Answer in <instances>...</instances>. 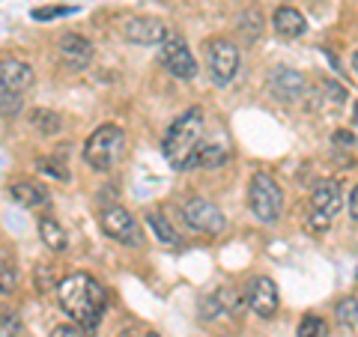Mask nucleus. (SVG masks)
<instances>
[{
    "instance_id": "nucleus-28",
    "label": "nucleus",
    "mask_w": 358,
    "mask_h": 337,
    "mask_svg": "<svg viewBox=\"0 0 358 337\" xmlns=\"http://www.w3.org/2000/svg\"><path fill=\"white\" fill-rule=\"evenodd\" d=\"M13 287H15V275L9 272V263L3 260V293H13Z\"/></svg>"
},
{
    "instance_id": "nucleus-21",
    "label": "nucleus",
    "mask_w": 358,
    "mask_h": 337,
    "mask_svg": "<svg viewBox=\"0 0 358 337\" xmlns=\"http://www.w3.org/2000/svg\"><path fill=\"white\" fill-rule=\"evenodd\" d=\"M326 334H329V325L320 317H305L299 325V337H326Z\"/></svg>"
},
{
    "instance_id": "nucleus-30",
    "label": "nucleus",
    "mask_w": 358,
    "mask_h": 337,
    "mask_svg": "<svg viewBox=\"0 0 358 337\" xmlns=\"http://www.w3.org/2000/svg\"><path fill=\"white\" fill-rule=\"evenodd\" d=\"M350 215L358 221V185L352 188V194H350Z\"/></svg>"
},
{
    "instance_id": "nucleus-31",
    "label": "nucleus",
    "mask_w": 358,
    "mask_h": 337,
    "mask_svg": "<svg viewBox=\"0 0 358 337\" xmlns=\"http://www.w3.org/2000/svg\"><path fill=\"white\" fill-rule=\"evenodd\" d=\"M117 337H138V334H134V331H131V329H126V331H120V334H117Z\"/></svg>"
},
{
    "instance_id": "nucleus-25",
    "label": "nucleus",
    "mask_w": 358,
    "mask_h": 337,
    "mask_svg": "<svg viewBox=\"0 0 358 337\" xmlns=\"http://www.w3.org/2000/svg\"><path fill=\"white\" fill-rule=\"evenodd\" d=\"M39 164H42V171H48L51 176L63 179V182H66V179H69V171H66L63 164H57V162H39Z\"/></svg>"
},
{
    "instance_id": "nucleus-27",
    "label": "nucleus",
    "mask_w": 358,
    "mask_h": 337,
    "mask_svg": "<svg viewBox=\"0 0 358 337\" xmlns=\"http://www.w3.org/2000/svg\"><path fill=\"white\" fill-rule=\"evenodd\" d=\"M51 337H84V329H78V325H57Z\"/></svg>"
},
{
    "instance_id": "nucleus-13",
    "label": "nucleus",
    "mask_w": 358,
    "mask_h": 337,
    "mask_svg": "<svg viewBox=\"0 0 358 337\" xmlns=\"http://www.w3.org/2000/svg\"><path fill=\"white\" fill-rule=\"evenodd\" d=\"M30 84H33V69L27 63L3 60V66H0V87H3V93H21Z\"/></svg>"
},
{
    "instance_id": "nucleus-8",
    "label": "nucleus",
    "mask_w": 358,
    "mask_h": 337,
    "mask_svg": "<svg viewBox=\"0 0 358 337\" xmlns=\"http://www.w3.org/2000/svg\"><path fill=\"white\" fill-rule=\"evenodd\" d=\"M159 54H162V63L167 66V72L182 78V81H192L197 75V63L192 57V51H188V45L176 36H167L162 45H159Z\"/></svg>"
},
{
    "instance_id": "nucleus-19",
    "label": "nucleus",
    "mask_w": 358,
    "mask_h": 337,
    "mask_svg": "<svg viewBox=\"0 0 358 337\" xmlns=\"http://www.w3.org/2000/svg\"><path fill=\"white\" fill-rule=\"evenodd\" d=\"M147 224H150V230L155 233V239H159V242H164V245H176L179 242L176 230L171 227V221H167L162 212H152V215L147 218Z\"/></svg>"
},
{
    "instance_id": "nucleus-14",
    "label": "nucleus",
    "mask_w": 358,
    "mask_h": 337,
    "mask_svg": "<svg viewBox=\"0 0 358 337\" xmlns=\"http://www.w3.org/2000/svg\"><path fill=\"white\" fill-rule=\"evenodd\" d=\"M60 54L72 69H84L90 63V57H93V45H90L84 36H78V33H66L60 39Z\"/></svg>"
},
{
    "instance_id": "nucleus-5",
    "label": "nucleus",
    "mask_w": 358,
    "mask_h": 337,
    "mask_svg": "<svg viewBox=\"0 0 358 337\" xmlns=\"http://www.w3.org/2000/svg\"><path fill=\"white\" fill-rule=\"evenodd\" d=\"M310 203H313V218H310V227L313 230H329V224L334 221V215L341 212V203H343V197H341V185L334 182V179H322V182L313 188V197H310Z\"/></svg>"
},
{
    "instance_id": "nucleus-33",
    "label": "nucleus",
    "mask_w": 358,
    "mask_h": 337,
    "mask_svg": "<svg viewBox=\"0 0 358 337\" xmlns=\"http://www.w3.org/2000/svg\"><path fill=\"white\" fill-rule=\"evenodd\" d=\"M352 120H355V126H358V102H355V110H352Z\"/></svg>"
},
{
    "instance_id": "nucleus-17",
    "label": "nucleus",
    "mask_w": 358,
    "mask_h": 337,
    "mask_svg": "<svg viewBox=\"0 0 358 337\" xmlns=\"http://www.w3.org/2000/svg\"><path fill=\"white\" fill-rule=\"evenodd\" d=\"M39 233H42V242L48 245L51 251H63L66 248V233H63V227L51 215L39 218Z\"/></svg>"
},
{
    "instance_id": "nucleus-18",
    "label": "nucleus",
    "mask_w": 358,
    "mask_h": 337,
    "mask_svg": "<svg viewBox=\"0 0 358 337\" xmlns=\"http://www.w3.org/2000/svg\"><path fill=\"white\" fill-rule=\"evenodd\" d=\"M224 162H227V150L221 147V143H200V150L194 155V164L197 167H221Z\"/></svg>"
},
{
    "instance_id": "nucleus-1",
    "label": "nucleus",
    "mask_w": 358,
    "mask_h": 337,
    "mask_svg": "<svg viewBox=\"0 0 358 337\" xmlns=\"http://www.w3.org/2000/svg\"><path fill=\"white\" fill-rule=\"evenodd\" d=\"M57 293H60V308L69 313L75 322H81L84 329H93L108 308L105 287L99 284L93 275H84V272L69 275L60 284Z\"/></svg>"
},
{
    "instance_id": "nucleus-23",
    "label": "nucleus",
    "mask_w": 358,
    "mask_h": 337,
    "mask_svg": "<svg viewBox=\"0 0 358 337\" xmlns=\"http://www.w3.org/2000/svg\"><path fill=\"white\" fill-rule=\"evenodd\" d=\"M75 9H69V6H48V9H33V18H39V21H45V18H57V15H72Z\"/></svg>"
},
{
    "instance_id": "nucleus-7",
    "label": "nucleus",
    "mask_w": 358,
    "mask_h": 337,
    "mask_svg": "<svg viewBox=\"0 0 358 337\" xmlns=\"http://www.w3.org/2000/svg\"><path fill=\"white\" fill-rule=\"evenodd\" d=\"M102 230L110 236V239H117L120 245H138L143 242L141 239V230H138V221H134L131 215L122 206H108V209H102Z\"/></svg>"
},
{
    "instance_id": "nucleus-16",
    "label": "nucleus",
    "mask_w": 358,
    "mask_h": 337,
    "mask_svg": "<svg viewBox=\"0 0 358 337\" xmlns=\"http://www.w3.org/2000/svg\"><path fill=\"white\" fill-rule=\"evenodd\" d=\"M9 194H13L15 203L27 206V209H36V206H42L45 200H48L45 188L36 185V182H15V185H9Z\"/></svg>"
},
{
    "instance_id": "nucleus-6",
    "label": "nucleus",
    "mask_w": 358,
    "mask_h": 337,
    "mask_svg": "<svg viewBox=\"0 0 358 337\" xmlns=\"http://www.w3.org/2000/svg\"><path fill=\"white\" fill-rule=\"evenodd\" d=\"M206 63H209V75L215 84H230L233 75L239 69V51L236 45L227 39H212L206 45Z\"/></svg>"
},
{
    "instance_id": "nucleus-32",
    "label": "nucleus",
    "mask_w": 358,
    "mask_h": 337,
    "mask_svg": "<svg viewBox=\"0 0 358 337\" xmlns=\"http://www.w3.org/2000/svg\"><path fill=\"white\" fill-rule=\"evenodd\" d=\"M352 69H355V72H358V51H355V54H352Z\"/></svg>"
},
{
    "instance_id": "nucleus-11",
    "label": "nucleus",
    "mask_w": 358,
    "mask_h": 337,
    "mask_svg": "<svg viewBox=\"0 0 358 337\" xmlns=\"http://www.w3.org/2000/svg\"><path fill=\"white\" fill-rule=\"evenodd\" d=\"M122 33H126V39L138 45H162L167 39V27L155 18H129L122 24Z\"/></svg>"
},
{
    "instance_id": "nucleus-29",
    "label": "nucleus",
    "mask_w": 358,
    "mask_h": 337,
    "mask_svg": "<svg viewBox=\"0 0 358 337\" xmlns=\"http://www.w3.org/2000/svg\"><path fill=\"white\" fill-rule=\"evenodd\" d=\"M334 141H338V147H352V134L350 131H338V134H334Z\"/></svg>"
},
{
    "instance_id": "nucleus-10",
    "label": "nucleus",
    "mask_w": 358,
    "mask_h": 337,
    "mask_svg": "<svg viewBox=\"0 0 358 337\" xmlns=\"http://www.w3.org/2000/svg\"><path fill=\"white\" fill-rule=\"evenodd\" d=\"M245 299H248L251 310L257 317H275L278 310V289H275V280L272 278H254L248 280V287H245Z\"/></svg>"
},
{
    "instance_id": "nucleus-4",
    "label": "nucleus",
    "mask_w": 358,
    "mask_h": 337,
    "mask_svg": "<svg viewBox=\"0 0 358 337\" xmlns=\"http://www.w3.org/2000/svg\"><path fill=\"white\" fill-rule=\"evenodd\" d=\"M248 203H251V212L257 215V221L268 224V221H275L278 215H281L284 191L268 173H254L251 188H248Z\"/></svg>"
},
{
    "instance_id": "nucleus-9",
    "label": "nucleus",
    "mask_w": 358,
    "mask_h": 337,
    "mask_svg": "<svg viewBox=\"0 0 358 337\" xmlns=\"http://www.w3.org/2000/svg\"><path fill=\"white\" fill-rule=\"evenodd\" d=\"M182 218L192 230L197 233H221L224 230V215L215 203H209L203 197H192L182 206Z\"/></svg>"
},
{
    "instance_id": "nucleus-20",
    "label": "nucleus",
    "mask_w": 358,
    "mask_h": 337,
    "mask_svg": "<svg viewBox=\"0 0 358 337\" xmlns=\"http://www.w3.org/2000/svg\"><path fill=\"white\" fill-rule=\"evenodd\" d=\"M33 126H36L39 131H45V134H54V131H60L63 120H60V114H54V110L39 108V110H33Z\"/></svg>"
},
{
    "instance_id": "nucleus-15",
    "label": "nucleus",
    "mask_w": 358,
    "mask_h": 337,
    "mask_svg": "<svg viewBox=\"0 0 358 337\" xmlns=\"http://www.w3.org/2000/svg\"><path fill=\"white\" fill-rule=\"evenodd\" d=\"M275 30L281 33V36H287V39H296V36H301V33H305V15L299 13V9H293V6H281L275 13Z\"/></svg>"
},
{
    "instance_id": "nucleus-34",
    "label": "nucleus",
    "mask_w": 358,
    "mask_h": 337,
    "mask_svg": "<svg viewBox=\"0 0 358 337\" xmlns=\"http://www.w3.org/2000/svg\"><path fill=\"white\" fill-rule=\"evenodd\" d=\"M147 337H159V334H155V331H152V334H147Z\"/></svg>"
},
{
    "instance_id": "nucleus-12",
    "label": "nucleus",
    "mask_w": 358,
    "mask_h": 337,
    "mask_svg": "<svg viewBox=\"0 0 358 337\" xmlns=\"http://www.w3.org/2000/svg\"><path fill=\"white\" fill-rule=\"evenodd\" d=\"M268 87H272V93L281 99V102H293V99L301 96V89H305V78L296 69L278 66V69H272V75H268Z\"/></svg>"
},
{
    "instance_id": "nucleus-24",
    "label": "nucleus",
    "mask_w": 358,
    "mask_h": 337,
    "mask_svg": "<svg viewBox=\"0 0 358 337\" xmlns=\"http://www.w3.org/2000/svg\"><path fill=\"white\" fill-rule=\"evenodd\" d=\"M18 331H21L18 320H15L9 310H3V334H6V337H18Z\"/></svg>"
},
{
    "instance_id": "nucleus-3",
    "label": "nucleus",
    "mask_w": 358,
    "mask_h": 337,
    "mask_svg": "<svg viewBox=\"0 0 358 337\" xmlns=\"http://www.w3.org/2000/svg\"><path fill=\"white\" fill-rule=\"evenodd\" d=\"M122 143H126V134L117 126H99L90 134L87 147H84V159L93 171H110L117 164V159L122 155Z\"/></svg>"
},
{
    "instance_id": "nucleus-2",
    "label": "nucleus",
    "mask_w": 358,
    "mask_h": 337,
    "mask_svg": "<svg viewBox=\"0 0 358 337\" xmlns=\"http://www.w3.org/2000/svg\"><path fill=\"white\" fill-rule=\"evenodd\" d=\"M200 138H203V110L192 108L179 117L164 138V159L171 162L176 171H185L194 164V155L200 150Z\"/></svg>"
},
{
    "instance_id": "nucleus-26",
    "label": "nucleus",
    "mask_w": 358,
    "mask_h": 337,
    "mask_svg": "<svg viewBox=\"0 0 358 337\" xmlns=\"http://www.w3.org/2000/svg\"><path fill=\"white\" fill-rule=\"evenodd\" d=\"M18 105H21L18 93H3V117H13L18 110Z\"/></svg>"
},
{
    "instance_id": "nucleus-22",
    "label": "nucleus",
    "mask_w": 358,
    "mask_h": 337,
    "mask_svg": "<svg viewBox=\"0 0 358 337\" xmlns=\"http://www.w3.org/2000/svg\"><path fill=\"white\" fill-rule=\"evenodd\" d=\"M338 317L343 325H358V301L355 299H346L338 305Z\"/></svg>"
}]
</instances>
